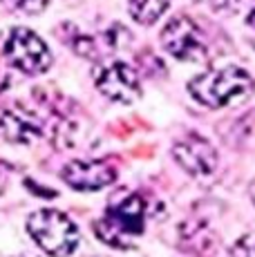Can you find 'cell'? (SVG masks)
Wrapping results in <instances>:
<instances>
[{
  "mask_svg": "<svg viewBox=\"0 0 255 257\" xmlns=\"http://www.w3.org/2000/svg\"><path fill=\"white\" fill-rule=\"evenodd\" d=\"M255 81L246 70L237 65L208 67L188 83V94L204 107L219 110L235 103H244L253 96Z\"/></svg>",
  "mask_w": 255,
  "mask_h": 257,
  "instance_id": "6da1fadb",
  "label": "cell"
},
{
  "mask_svg": "<svg viewBox=\"0 0 255 257\" xmlns=\"http://www.w3.org/2000/svg\"><path fill=\"white\" fill-rule=\"evenodd\" d=\"M27 233L34 244L50 257H70L78 248L81 233L61 210L43 208L27 217Z\"/></svg>",
  "mask_w": 255,
  "mask_h": 257,
  "instance_id": "7a4b0ae2",
  "label": "cell"
},
{
  "mask_svg": "<svg viewBox=\"0 0 255 257\" xmlns=\"http://www.w3.org/2000/svg\"><path fill=\"white\" fill-rule=\"evenodd\" d=\"M146 226V201L137 192H125L107 208L105 217L94 224V233L112 248H130L128 237L141 235Z\"/></svg>",
  "mask_w": 255,
  "mask_h": 257,
  "instance_id": "3957f363",
  "label": "cell"
},
{
  "mask_svg": "<svg viewBox=\"0 0 255 257\" xmlns=\"http://www.w3.org/2000/svg\"><path fill=\"white\" fill-rule=\"evenodd\" d=\"M3 54L9 61V65L16 67L18 72L27 74V76L45 74L54 63V56L47 43L27 27H14L9 32Z\"/></svg>",
  "mask_w": 255,
  "mask_h": 257,
  "instance_id": "277c9868",
  "label": "cell"
},
{
  "mask_svg": "<svg viewBox=\"0 0 255 257\" xmlns=\"http://www.w3.org/2000/svg\"><path fill=\"white\" fill-rule=\"evenodd\" d=\"M159 38H161V47L181 63L199 65V63L208 61L210 56L208 45H206L199 27L195 25L193 18L184 16V14H177V16L170 18L161 29Z\"/></svg>",
  "mask_w": 255,
  "mask_h": 257,
  "instance_id": "5b68a950",
  "label": "cell"
},
{
  "mask_svg": "<svg viewBox=\"0 0 255 257\" xmlns=\"http://www.w3.org/2000/svg\"><path fill=\"white\" fill-rule=\"evenodd\" d=\"M92 81L103 96L110 98L112 103H121V105L137 103L141 98V92H144L139 74L123 61H107L94 65Z\"/></svg>",
  "mask_w": 255,
  "mask_h": 257,
  "instance_id": "8992f818",
  "label": "cell"
},
{
  "mask_svg": "<svg viewBox=\"0 0 255 257\" xmlns=\"http://www.w3.org/2000/svg\"><path fill=\"white\" fill-rule=\"evenodd\" d=\"M173 159L186 175L190 177H210L217 170L219 157L215 146L197 132H188L173 146Z\"/></svg>",
  "mask_w": 255,
  "mask_h": 257,
  "instance_id": "52a82bcc",
  "label": "cell"
},
{
  "mask_svg": "<svg viewBox=\"0 0 255 257\" xmlns=\"http://www.w3.org/2000/svg\"><path fill=\"white\" fill-rule=\"evenodd\" d=\"M61 179L78 192H96L116 181V168L99 159H72L61 168Z\"/></svg>",
  "mask_w": 255,
  "mask_h": 257,
  "instance_id": "ba28073f",
  "label": "cell"
},
{
  "mask_svg": "<svg viewBox=\"0 0 255 257\" xmlns=\"http://www.w3.org/2000/svg\"><path fill=\"white\" fill-rule=\"evenodd\" d=\"M0 135L9 143L29 146L45 135V125L25 105H14L0 112Z\"/></svg>",
  "mask_w": 255,
  "mask_h": 257,
  "instance_id": "9c48e42d",
  "label": "cell"
},
{
  "mask_svg": "<svg viewBox=\"0 0 255 257\" xmlns=\"http://www.w3.org/2000/svg\"><path fill=\"white\" fill-rule=\"evenodd\" d=\"M173 0H128L130 16L139 25H155L168 12Z\"/></svg>",
  "mask_w": 255,
  "mask_h": 257,
  "instance_id": "30bf717a",
  "label": "cell"
},
{
  "mask_svg": "<svg viewBox=\"0 0 255 257\" xmlns=\"http://www.w3.org/2000/svg\"><path fill=\"white\" fill-rule=\"evenodd\" d=\"M12 9H18L23 14H43L52 0H3Z\"/></svg>",
  "mask_w": 255,
  "mask_h": 257,
  "instance_id": "8fae6325",
  "label": "cell"
},
{
  "mask_svg": "<svg viewBox=\"0 0 255 257\" xmlns=\"http://www.w3.org/2000/svg\"><path fill=\"white\" fill-rule=\"evenodd\" d=\"M230 257H255V235L248 233L239 237L230 248Z\"/></svg>",
  "mask_w": 255,
  "mask_h": 257,
  "instance_id": "7c38bea8",
  "label": "cell"
},
{
  "mask_svg": "<svg viewBox=\"0 0 255 257\" xmlns=\"http://www.w3.org/2000/svg\"><path fill=\"white\" fill-rule=\"evenodd\" d=\"M206 3L210 5V7L215 9V12H226V14H233L235 7L239 5V0H206Z\"/></svg>",
  "mask_w": 255,
  "mask_h": 257,
  "instance_id": "4fadbf2b",
  "label": "cell"
},
{
  "mask_svg": "<svg viewBox=\"0 0 255 257\" xmlns=\"http://www.w3.org/2000/svg\"><path fill=\"white\" fill-rule=\"evenodd\" d=\"M9 87V74L0 67V94H3V90H7Z\"/></svg>",
  "mask_w": 255,
  "mask_h": 257,
  "instance_id": "5bb4252c",
  "label": "cell"
},
{
  "mask_svg": "<svg viewBox=\"0 0 255 257\" xmlns=\"http://www.w3.org/2000/svg\"><path fill=\"white\" fill-rule=\"evenodd\" d=\"M246 25H248V27H253V29H255V5L251 7V12L246 14Z\"/></svg>",
  "mask_w": 255,
  "mask_h": 257,
  "instance_id": "9a60e30c",
  "label": "cell"
},
{
  "mask_svg": "<svg viewBox=\"0 0 255 257\" xmlns=\"http://www.w3.org/2000/svg\"><path fill=\"white\" fill-rule=\"evenodd\" d=\"M5 181H7V172H5L3 166H0V192H3V188H5Z\"/></svg>",
  "mask_w": 255,
  "mask_h": 257,
  "instance_id": "2e32d148",
  "label": "cell"
},
{
  "mask_svg": "<svg viewBox=\"0 0 255 257\" xmlns=\"http://www.w3.org/2000/svg\"><path fill=\"white\" fill-rule=\"evenodd\" d=\"M248 195H251V201L255 204V179L251 181V186H248Z\"/></svg>",
  "mask_w": 255,
  "mask_h": 257,
  "instance_id": "e0dca14e",
  "label": "cell"
},
{
  "mask_svg": "<svg viewBox=\"0 0 255 257\" xmlns=\"http://www.w3.org/2000/svg\"><path fill=\"white\" fill-rule=\"evenodd\" d=\"M18 257H36V255H27V253H25V255H18Z\"/></svg>",
  "mask_w": 255,
  "mask_h": 257,
  "instance_id": "ac0fdd59",
  "label": "cell"
}]
</instances>
